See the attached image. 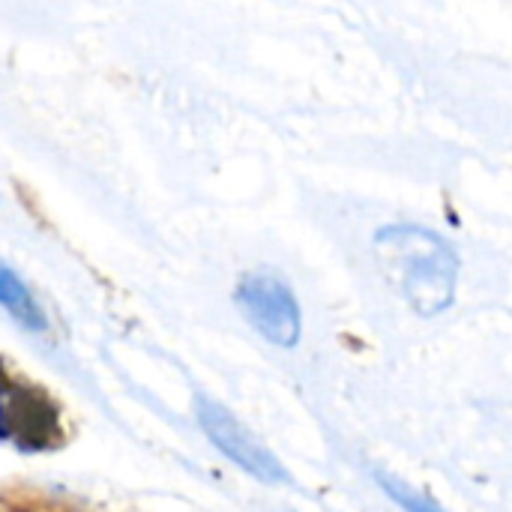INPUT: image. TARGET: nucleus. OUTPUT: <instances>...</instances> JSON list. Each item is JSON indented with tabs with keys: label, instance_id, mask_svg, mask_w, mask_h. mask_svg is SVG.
Returning a JSON list of instances; mask_svg holds the SVG:
<instances>
[{
	"label": "nucleus",
	"instance_id": "obj_1",
	"mask_svg": "<svg viewBox=\"0 0 512 512\" xmlns=\"http://www.w3.org/2000/svg\"><path fill=\"white\" fill-rule=\"evenodd\" d=\"M375 252L384 276L417 315L435 318L453 303L459 258L435 231L420 225H387L375 237Z\"/></svg>",
	"mask_w": 512,
	"mask_h": 512
},
{
	"label": "nucleus",
	"instance_id": "obj_2",
	"mask_svg": "<svg viewBox=\"0 0 512 512\" xmlns=\"http://www.w3.org/2000/svg\"><path fill=\"white\" fill-rule=\"evenodd\" d=\"M237 306L246 321L273 345L294 348L303 333V315L294 291L273 273H249L237 285Z\"/></svg>",
	"mask_w": 512,
	"mask_h": 512
},
{
	"label": "nucleus",
	"instance_id": "obj_3",
	"mask_svg": "<svg viewBox=\"0 0 512 512\" xmlns=\"http://www.w3.org/2000/svg\"><path fill=\"white\" fill-rule=\"evenodd\" d=\"M195 411H198V423L207 432V438L213 441V447L222 450L237 468H243L255 480L270 483V486L291 483V477L282 468V462L228 408H222L219 402H213L207 396H198L195 399Z\"/></svg>",
	"mask_w": 512,
	"mask_h": 512
},
{
	"label": "nucleus",
	"instance_id": "obj_4",
	"mask_svg": "<svg viewBox=\"0 0 512 512\" xmlns=\"http://www.w3.org/2000/svg\"><path fill=\"white\" fill-rule=\"evenodd\" d=\"M0 438L27 450H42L60 438L54 408L36 390L3 387L0 393Z\"/></svg>",
	"mask_w": 512,
	"mask_h": 512
},
{
	"label": "nucleus",
	"instance_id": "obj_5",
	"mask_svg": "<svg viewBox=\"0 0 512 512\" xmlns=\"http://www.w3.org/2000/svg\"><path fill=\"white\" fill-rule=\"evenodd\" d=\"M0 306L27 330H45V312L36 303V297L30 294V288L18 279V273L0 258Z\"/></svg>",
	"mask_w": 512,
	"mask_h": 512
},
{
	"label": "nucleus",
	"instance_id": "obj_6",
	"mask_svg": "<svg viewBox=\"0 0 512 512\" xmlns=\"http://www.w3.org/2000/svg\"><path fill=\"white\" fill-rule=\"evenodd\" d=\"M375 477H378L381 489H384V492H387V495H390L405 512H444L435 501H429L423 492L411 489L405 480H399V477H393V474H384V471H378Z\"/></svg>",
	"mask_w": 512,
	"mask_h": 512
}]
</instances>
